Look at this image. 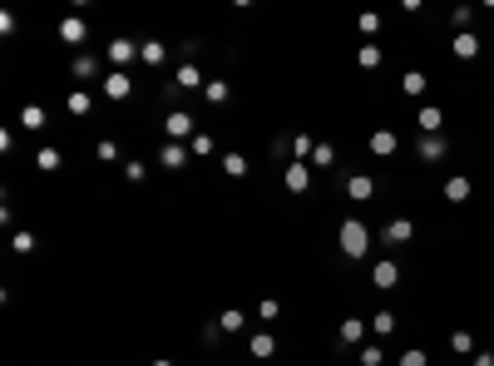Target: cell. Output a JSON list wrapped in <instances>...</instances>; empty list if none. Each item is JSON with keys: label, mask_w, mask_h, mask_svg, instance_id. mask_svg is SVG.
<instances>
[{"label": "cell", "mask_w": 494, "mask_h": 366, "mask_svg": "<svg viewBox=\"0 0 494 366\" xmlns=\"http://www.w3.org/2000/svg\"><path fill=\"white\" fill-rule=\"evenodd\" d=\"M163 139H169V144H193L198 139V119L188 109H169V114H163Z\"/></svg>", "instance_id": "obj_1"}, {"label": "cell", "mask_w": 494, "mask_h": 366, "mask_svg": "<svg viewBox=\"0 0 494 366\" xmlns=\"http://www.w3.org/2000/svg\"><path fill=\"white\" fill-rule=\"evenodd\" d=\"M366 247H371V228L356 223V218H346L341 223V252L346 257H366Z\"/></svg>", "instance_id": "obj_2"}, {"label": "cell", "mask_w": 494, "mask_h": 366, "mask_svg": "<svg viewBox=\"0 0 494 366\" xmlns=\"http://www.w3.org/2000/svg\"><path fill=\"white\" fill-rule=\"evenodd\" d=\"M99 89H104V99H114V104H119V99L134 94V79H129V70H109V75L99 79Z\"/></svg>", "instance_id": "obj_3"}, {"label": "cell", "mask_w": 494, "mask_h": 366, "mask_svg": "<svg viewBox=\"0 0 494 366\" xmlns=\"http://www.w3.org/2000/svg\"><path fill=\"white\" fill-rule=\"evenodd\" d=\"M415 238V223L410 218H391L386 228H380V243H386V247H406Z\"/></svg>", "instance_id": "obj_4"}, {"label": "cell", "mask_w": 494, "mask_h": 366, "mask_svg": "<svg viewBox=\"0 0 494 366\" xmlns=\"http://www.w3.org/2000/svg\"><path fill=\"white\" fill-rule=\"evenodd\" d=\"M60 40H65L70 49H79V45L89 40V25H84V15H65V20H60Z\"/></svg>", "instance_id": "obj_5"}, {"label": "cell", "mask_w": 494, "mask_h": 366, "mask_svg": "<svg viewBox=\"0 0 494 366\" xmlns=\"http://www.w3.org/2000/svg\"><path fill=\"white\" fill-rule=\"evenodd\" d=\"M346 198L351 203H371L376 198V178L371 174H346Z\"/></svg>", "instance_id": "obj_6"}, {"label": "cell", "mask_w": 494, "mask_h": 366, "mask_svg": "<svg viewBox=\"0 0 494 366\" xmlns=\"http://www.w3.org/2000/svg\"><path fill=\"white\" fill-rule=\"evenodd\" d=\"M282 183H287V193H307L311 188V164H287V174H282Z\"/></svg>", "instance_id": "obj_7"}, {"label": "cell", "mask_w": 494, "mask_h": 366, "mask_svg": "<svg viewBox=\"0 0 494 366\" xmlns=\"http://www.w3.org/2000/svg\"><path fill=\"white\" fill-rule=\"evenodd\" d=\"M129 60H139V45H134V40H109V65L124 70Z\"/></svg>", "instance_id": "obj_8"}, {"label": "cell", "mask_w": 494, "mask_h": 366, "mask_svg": "<svg viewBox=\"0 0 494 366\" xmlns=\"http://www.w3.org/2000/svg\"><path fill=\"white\" fill-rule=\"evenodd\" d=\"M445 148H450V144H445L440 134H420V148H415V153H420L425 164H440V159H445Z\"/></svg>", "instance_id": "obj_9"}, {"label": "cell", "mask_w": 494, "mask_h": 366, "mask_svg": "<svg viewBox=\"0 0 494 366\" xmlns=\"http://www.w3.org/2000/svg\"><path fill=\"white\" fill-rule=\"evenodd\" d=\"M247 356H257V361H272V356H277L272 332H252V337H247Z\"/></svg>", "instance_id": "obj_10"}, {"label": "cell", "mask_w": 494, "mask_h": 366, "mask_svg": "<svg viewBox=\"0 0 494 366\" xmlns=\"http://www.w3.org/2000/svg\"><path fill=\"white\" fill-rule=\"evenodd\" d=\"M371 282H376L380 292H391V287L401 282V268H396L391 257H386V263H376V268H371Z\"/></svg>", "instance_id": "obj_11"}, {"label": "cell", "mask_w": 494, "mask_h": 366, "mask_svg": "<svg viewBox=\"0 0 494 366\" xmlns=\"http://www.w3.org/2000/svg\"><path fill=\"white\" fill-rule=\"evenodd\" d=\"M173 89H208V79H203L198 65H178L173 70Z\"/></svg>", "instance_id": "obj_12"}, {"label": "cell", "mask_w": 494, "mask_h": 366, "mask_svg": "<svg viewBox=\"0 0 494 366\" xmlns=\"http://www.w3.org/2000/svg\"><path fill=\"white\" fill-rule=\"evenodd\" d=\"M366 332H371V327H366L361 317H346L337 337H341V346H366Z\"/></svg>", "instance_id": "obj_13"}, {"label": "cell", "mask_w": 494, "mask_h": 366, "mask_svg": "<svg viewBox=\"0 0 494 366\" xmlns=\"http://www.w3.org/2000/svg\"><path fill=\"white\" fill-rule=\"evenodd\" d=\"M450 55H455V60H474V55H479V35L460 30V35L450 40Z\"/></svg>", "instance_id": "obj_14"}, {"label": "cell", "mask_w": 494, "mask_h": 366, "mask_svg": "<svg viewBox=\"0 0 494 366\" xmlns=\"http://www.w3.org/2000/svg\"><path fill=\"white\" fill-rule=\"evenodd\" d=\"M188 153H193L188 144H163V148H158V164H163V169H183Z\"/></svg>", "instance_id": "obj_15"}, {"label": "cell", "mask_w": 494, "mask_h": 366, "mask_svg": "<svg viewBox=\"0 0 494 366\" xmlns=\"http://www.w3.org/2000/svg\"><path fill=\"white\" fill-rule=\"evenodd\" d=\"M396 148H401V139H396L391 129H376V134H371V153H376V159H391Z\"/></svg>", "instance_id": "obj_16"}, {"label": "cell", "mask_w": 494, "mask_h": 366, "mask_svg": "<svg viewBox=\"0 0 494 366\" xmlns=\"http://www.w3.org/2000/svg\"><path fill=\"white\" fill-rule=\"evenodd\" d=\"M65 164V153L60 148H54V144H45V148H35V169L40 174H54V169H60Z\"/></svg>", "instance_id": "obj_17"}, {"label": "cell", "mask_w": 494, "mask_h": 366, "mask_svg": "<svg viewBox=\"0 0 494 366\" xmlns=\"http://www.w3.org/2000/svg\"><path fill=\"white\" fill-rule=\"evenodd\" d=\"M139 60L153 70V65H163V60H169V45H163V40H144L139 45Z\"/></svg>", "instance_id": "obj_18"}, {"label": "cell", "mask_w": 494, "mask_h": 366, "mask_svg": "<svg viewBox=\"0 0 494 366\" xmlns=\"http://www.w3.org/2000/svg\"><path fill=\"white\" fill-rule=\"evenodd\" d=\"M415 124H420V134H440V124H445V114L435 109V104H420V114H415Z\"/></svg>", "instance_id": "obj_19"}, {"label": "cell", "mask_w": 494, "mask_h": 366, "mask_svg": "<svg viewBox=\"0 0 494 366\" xmlns=\"http://www.w3.org/2000/svg\"><path fill=\"white\" fill-rule=\"evenodd\" d=\"M217 327H223L228 337H233V332H242V327H247V312H238V307H223V312H217Z\"/></svg>", "instance_id": "obj_20"}, {"label": "cell", "mask_w": 494, "mask_h": 366, "mask_svg": "<svg viewBox=\"0 0 494 366\" xmlns=\"http://www.w3.org/2000/svg\"><path fill=\"white\" fill-rule=\"evenodd\" d=\"M445 198L450 203H465V198H474V183L470 178H445Z\"/></svg>", "instance_id": "obj_21"}, {"label": "cell", "mask_w": 494, "mask_h": 366, "mask_svg": "<svg viewBox=\"0 0 494 366\" xmlns=\"http://www.w3.org/2000/svg\"><path fill=\"white\" fill-rule=\"evenodd\" d=\"M450 351H455V356H474V332H470V327L450 332Z\"/></svg>", "instance_id": "obj_22"}, {"label": "cell", "mask_w": 494, "mask_h": 366, "mask_svg": "<svg viewBox=\"0 0 494 366\" xmlns=\"http://www.w3.org/2000/svg\"><path fill=\"white\" fill-rule=\"evenodd\" d=\"M20 129H30V134L45 129V109H40V104H25V109H20Z\"/></svg>", "instance_id": "obj_23"}, {"label": "cell", "mask_w": 494, "mask_h": 366, "mask_svg": "<svg viewBox=\"0 0 494 366\" xmlns=\"http://www.w3.org/2000/svg\"><path fill=\"white\" fill-rule=\"evenodd\" d=\"M356 65H361V70H376V65H380V45H376V40H366V45L356 49Z\"/></svg>", "instance_id": "obj_24"}, {"label": "cell", "mask_w": 494, "mask_h": 366, "mask_svg": "<svg viewBox=\"0 0 494 366\" xmlns=\"http://www.w3.org/2000/svg\"><path fill=\"white\" fill-rule=\"evenodd\" d=\"M203 99H208V104H228V99H233V89H228V79H208V89H203Z\"/></svg>", "instance_id": "obj_25"}, {"label": "cell", "mask_w": 494, "mask_h": 366, "mask_svg": "<svg viewBox=\"0 0 494 366\" xmlns=\"http://www.w3.org/2000/svg\"><path fill=\"white\" fill-rule=\"evenodd\" d=\"M65 104H70V114H75V119H84V114L94 109V99H89L84 89H70V99H65Z\"/></svg>", "instance_id": "obj_26"}, {"label": "cell", "mask_w": 494, "mask_h": 366, "mask_svg": "<svg viewBox=\"0 0 494 366\" xmlns=\"http://www.w3.org/2000/svg\"><path fill=\"white\" fill-rule=\"evenodd\" d=\"M223 174H228V178H247V159L228 148V153H223Z\"/></svg>", "instance_id": "obj_27"}, {"label": "cell", "mask_w": 494, "mask_h": 366, "mask_svg": "<svg viewBox=\"0 0 494 366\" xmlns=\"http://www.w3.org/2000/svg\"><path fill=\"white\" fill-rule=\"evenodd\" d=\"M292 153H297V164H311V153H316V139H311V134H297V139H292Z\"/></svg>", "instance_id": "obj_28"}, {"label": "cell", "mask_w": 494, "mask_h": 366, "mask_svg": "<svg viewBox=\"0 0 494 366\" xmlns=\"http://www.w3.org/2000/svg\"><path fill=\"white\" fill-rule=\"evenodd\" d=\"M371 332H376V337H391V332H396V312H376V317H371Z\"/></svg>", "instance_id": "obj_29"}, {"label": "cell", "mask_w": 494, "mask_h": 366, "mask_svg": "<svg viewBox=\"0 0 494 366\" xmlns=\"http://www.w3.org/2000/svg\"><path fill=\"white\" fill-rule=\"evenodd\" d=\"M70 75H75V79H94V75H99V60H94V55H79Z\"/></svg>", "instance_id": "obj_30"}, {"label": "cell", "mask_w": 494, "mask_h": 366, "mask_svg": "<svg viewBox=\"0 0 494 366\" xmlns=\"http://www.w3.org/2000/svg\"><path fill=\"white\" fill-rule=\"evenodd\" d=\"M311 164H316V169H337V148H332V144H316Z\"/></svg>", "instance_id": "obj_31"}, {"label": "cell", "mask_w": 494, "mask_h": 366, "mask_svg": "<svg viewBox=\"0 0 494 366\" xmlns=\"http://www.w3.org/2000/svg\"><path fill=\"white\" fill-rule=\"evenodd\" d=\"M356 361H361V366H380V361H386V351H380L376 342H366V346L356 351Z\"/></svg>", "instance_id": "obj_32"}, {"label": "cell", "mask_w": 494, "mask_h": 366, "mask_svg": "<svg viewBox=\"0 0 494 366\" xmlns=\"http://www.w3.org/2000/svg\"><path fill=\"white\" fill-rule=\"evenodd\" d=\"M277 312H282L277 302H272V297H262V302H257V322H262V327H272V322H277Z\"/></svg>", "instance_id": "obj_33"}, {"label": "cell", "mask_w": 494, "mask_h": 366, "mask_svg": "<svg viewBox=\"0 0 494 366\" xmlns=\"http://www.w3.org/2000/svg\"><path fill=\"white\" fill-rule=\"evenodd\" d=\"M356 30H361V35H380V15H376V10H361V15H356Z\"/></svg>", "instance_id": "obj_34"}, {"label": "cell", "mask_w": 494, "mask_h": 366, "mask_svg": "<svg viewBox=\"0 0 494 366\" xmlns=\"http://www.w3.org/2000/svg\"><path fill=\"white\" fill-rule=\"evenodd\" d=\"M401 89H406L410 99H420V94H425V75H420V70H410V75L401 79Z\"/></svg>", "instance_id": "obj_35"}, {"label": "cell", "mask_w": 494, "mask_h": 366, "mask_svg": "<svg viewBox=\"0 0 494 366\" xmlns=\"http://www.w3.org/2000/svg\"><path fill=\"white\" fill-rule=\"evenodd\" d=\"M94 159L114 164V159H119V144H114V139H99V144H94Z\"/></svg>", "instance_id": "obj_36"}, {"label": "cell", "mask_w": 494, "mask_h": 366, "mask_svg": "<svg viewBox=\"0 0 494 366\" xmlns=\"http://www.w3.org/2000/svg\"><path fill=\"white\" fill-rule=\"evenodd\" d=\"M124 174H129V183H144V178H148V164H139V159H129V164H124Z\"/></svg>", "instance_id": "obj_37"}, {"label": "cell", "mask_w": 494, "mask_h": 366, "mask_svg": "<svg viewBox=\"0 0 494 366\" xmlns=\"http://www.w3.org/2000/svg\"><path fill=\"white\" fill-rule=\"evenodd\" d=\"M35 243H40L35 233H15V238H10V247H15V252H35Z\"/></svg>", "instance_id": "obj_38"}, {"label": "cell", "mask_w": 494, "mask_h": 366, "mask_svg": "<svg viewBox=\"0 0 494 366\" xmlns=\"http://www.w3.org/2000/svg\"><path fill=\"white\" fill-rule=\"evenodd\" d=\"M401 366H430V356L420 346H410V351H401Z\"/></svg>", "instance_id": "obj_39"}, {"label": "cell", "mask_w": 494, "mask_h": 366, "mask_svg": "<svg viewBox=\"0 0 494 366\" xmlns=\"http://www.w3.org/2000/svg\"><path fill=\"white\" fill-rule=\"evenodd\" d=\"M188 148H193V153H198V159H208V153H213V139H208V134H198V139H193V144H188Z\"/></svg>", "instance_id": "obj_40"}, {"label": "cell", "mask_w": 494, "mask_h": 366, "mask_svg": "<svg viewBox=\"0 0 494 366\" xmlns=\"http://www.w3.org/2000/svg\"><path fill=\"white\" fill-rule=\"evenodd\" d=\"M450 20H455V25H460V30H470V20H474V6H460V10H455V15H450Z\"/></svg>", "instance_id": "obj_41"}, {"label": "cell", "mask_w": 494, "mask_h": 366, "mask_svg": "<svg viewBox=\"0 0 494 366\" xmlns=\"http://www.w3.org/2000/svg\"><path fill=\"white\" fill-rule=\"evenodd\" d=\"M474 366H494V351H474Z\"/></svg>", "instance_id": "obj_42"}, {"label": "cell", "mask_w": 494, "mask_h": 366, "mask_svg": "<svg viewBox=\"0 0 494 366\" xmlns=\"http://www.w3.org/2000/svg\"><path fill=\"white\" fill-rule=\"evenodd\" d=\"M148 366H173V361H169V356H158V361H148Z\"/></svg>", "instance_id": "obj_43"}]
</instances>
